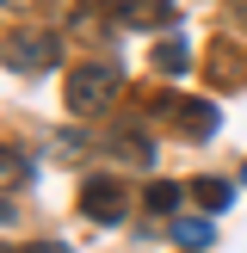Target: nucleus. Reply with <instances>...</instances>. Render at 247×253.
I'll return each instance as SVG.
<instances>
[{
  "label": "nucleus",
  "mask_w": 247,
  "mask_h": 253,
  "mask_svg": "<svg viewBox=\"0 0 247 253\" xmlns=\"http://www.w3.org/2000/svg\"><path fill=\"white\" fill-rule=\"evenodd\" d=\"M111 99H118V74L111 68H74V81H68V111L74 118H93V111H105Z\"/></svg>",
  "instance_id": "f257e3e1"
},
{
  "label": "nucleus",
  "mask_w": 247,
  "mask_h": 253,
  "mask_svg": "<svg viewBox=\"0 0 247 253\" xmlns=\"http://www.w3.org/2000/svg\"><path fill=\"white\" fill-rule=\"evenodd\" d=\"M37 253H68V247H62V241H49V247H37Z\"/></svg>",
  "instance_id": "9b49d317"
},
{
  "label": "nucleus",
  "mask_w": 247,
  "mask_h": 253,
  "mask_svg": "<svg viewBox=\"0 0 247 253\" xmlns=\"http://www.w3.org/2000/svg\"><path fill=\"white\" fill-rule=\"evenodd\" d=\"M111 6L124 12V19H136V25H155V19H167V0H111Z\"/></svg>",
  "instance_id": "423d86ee"
},
{
  "label": "nucleus",
  "mask_w": 247,
  "mask_h": 253,
  "mask_svg": "<svg viewBox=\"0 0 247 253\" xmlns=\"http://www.w3.org/2000/svg\"><path fill=\"white\" fill-rule=\"evenodd\" d=\"M31 179V161H19V148H6V185H25Z\"/></svg>",
  "instance_id": "9d476101"
},
{
  "label": "nucleus",
  "mask_w": 247,
  "mask_h": 253,
  "mask_svg": "<svg viewBox=\"0 0 247 253\" xmlns=\"http://www.w3.org/2000/svg\"><path fill=\"white\" fill-rule=\"evenodd\" d=\"M173 241L192 247V253H204L210 241H216V229H210V216H173Z\"/></svg>",
  "instance_id": "39448f33"
},
{
  "label": "nucleus",
  "mask_w": 247,
  "mask_h": 253,
  "mask_svg": "<svg viewBox=\"0 0 247 253\" xmlns=\"http://www.w3.org/2000/svg\"><path fill=\"white\" fill-rule=\"evenodd\" d=\"M49 62H56V37H49V31H31V37H12V43H6V68L12 74H31V68H49Z\"/></svg>",
  "instance_id": "20e7f679"
},
{
  "label": "nucleus",
  "mask_w": 247,
  "mask_h": 253,
  "mask_svg": "<svg viewBox=\"0 0 247 253\" xmlns=\"http://www.w3.org/2000/svg\"><path fill=\"white\" fill-rule=\"evenodd\" d=\"M173 124H179L192 142H210V136L222 130V111L210 105V99H173Z\"/></svg>",
  "instance_id": "7ed1b4c3"
},
{
  "label": "nucleus",
  "mask_w": 247,
  "mask_h": 253,
  "mask_svg": "<svg viewBox=\"0 0 247 253\" xmlns=\"http://www.w3.org/2000/svg\"><path fill=\"white\" fill-rule=\"evenodd\" d=\"M241 179H247V167H241Z\"/></svg>",
  "instance_id": "f8f14e48"
},
{
  "label": "nucleus",
  "mask_w": 247,
  "mask_h": 253,
  "mask_svg": "<svg viewBox=\"0 0 247 253\" xmlns=\"http://www.w3.org/2000/svg\"><path fill=\"white\" fill-rule=\"evenodd\" d=\"M185 62H192V49H185V37H167V43L155 49V68H161V74H185Z\"/></svg>",
  "instance_id": "1a4fd4ad"
},
{
  "label": "nucleus",
  "mask_w": 247,
  "mask_h": 253,
  "mask_svg": "<svg viewBox=\"0 0 247 253\" xmlns=\"http://www.w3.org/2000/svg\"><path fill=\"white\" fill-rule=\"evenodd\" d=\"M142 204L155 210V216H173V210H179V185H173V179H155V185L142 192Z\"/></svg>",
  "instance_id": "0eeeda50"
},
{
  "label": "nucleus",
  "mask_w": 247,
  "mask_h": 253,
  "mask_svg": "<svg viewBox=\"0 0 247 253\" xmlns=\"http://www.w3.org/2000/svg\"><path fill=\"white\" fill-rule=\"evenodd\" d=\"M81 210L93 222H124V210H130V192H124V179H111V173H93V179L81 185Z\"/></svg>",
  "instance_id": "f03ea898"
},
{
  "label": "nucleus",
  "mask_w": 247,
  "mask_h": 253,
  "mask_svg": "<svg viewBox=\"0 0 247 253\" xmlns=\"http://www.w3.org/2000/svg\"><path fill=\"white\" fill-rule=\"evenodd\" d=\"M198 204L216 216V210H229V204H235V185H229V179H198Z\"/></svg>",
  "instance_id": "6e6552de"
}]
</instances>
